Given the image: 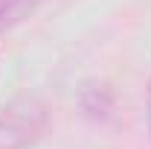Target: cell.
Instances as JSON below:
<instances>
[{"label":"cell","instance_id":"cell-1","mask_svg":"<svg viewBox=\"0 0 151 149\" xmlns=\"http://www.w3.org/2000/svg\"><path fill=\"white\" fill-rule=\"evenodd\" d=\"M47 120H50V111L38 96L32 93L15 96L9 105L0 108V149L32 146L44 134Z\"/></svg>","mask_w":151,"mask_h":149},{"label":"cell","instance_id":"cell-2","mask_svg":"<svg viewBox=\"0 0 151 149\" xmlns=\"http://www.w3.org/2000/svg\"><path fill=\"white\" fill-rule=\"evenodd\" d=\"M81 108L90 117H108L113 111V91L108 85H84V91H81Z\"/></svg>","mask_w":151,"mask_h":149},{"label":"cell","instance_id":"cell-3","mask_svg":"<svg viewBox=\"0 0 151 149\" xmlns=\"http://www.w3.org/2000/svg\"><path fill=\"white\" fill-rule=\"evenodd\" d=\"M41 0H0V32L18 26L38 9Z\"/></svg>","mask_w":151,"mask_h":149},{"label":"cell","instance_id":"cell-4","mask_svg":"<svg viewBox=\"0 0 151 149\" xmlns=\"http://www.w3.org/2000/svg\"><path fill=\"white\" fill-rule=\"evenodd\" d=\"M145 108H148V131H151V82H148V91H145Z\"/></svg>","mask_w":151,"mask_h":149}]
</instances>
